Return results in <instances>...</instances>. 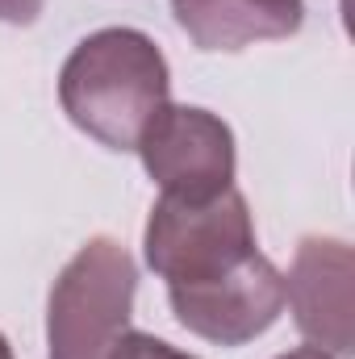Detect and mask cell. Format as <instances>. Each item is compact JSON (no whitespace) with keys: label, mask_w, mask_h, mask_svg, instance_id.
<instances>
[{"label":"cell","mask_w":355,"mask_h":359,"mask_svg":"<svg viewBox=\"0 0 355 359\" xmlns=\"http://www.w3.org/2000/svg\"><path fill=\"white\" fill-rule=\"evenodd\" d=\"M172 100V72L151 34L130 25L96 29L59 72V104L76 130L109 151H134L151 117Z\"/></svg>","instance_id":"obj_1"},{"label":"cell","mask_w":355,"mask_h":359,"mask_svg":"<svg viewBox=\"0 0 355 359\" xmlns=\"http://www.w3.org/2000/svg\"><path fill=\"white\" fill-rule=\"evenodd\" d=\"M138 268L117 238H88L46 301V347L51 359H105L130 330Z\"/></svg>","instance_id":"obj_2"},{"label":"cell","mask_w":355,"mask_h":359,"mask_svg":"<svg viewBox=\"0 0 355 359\" xmlns=\"http://www.w3.org/2000/svg\"><path fill=\"white\" fill-rule=\"evenodd\" d=\"M255 251V222L239 188H226L209 201L159 196L142 234L147 268L168 280V288L213 280Z\"/></svg>","instance_id":"obj_3"},{"label":"cell","mask_w":355,"mask_h":359,"mask_svg":"<svg viewBox=\"0 0 355 359\" xmlns=\"http://www.w3.org/2000/svg\"><path fill=\"white\" fill-rule=\"evenodd\" d=\"M138 159L147 176L163 188V196L209 201L234 188V134L230 126L196 104H163L138 138Z\"/></svg>","instance_id":"obj_4"},{"label":"cell","mask_w":355,"mask_h":359,"mask_svg":"<svg viewBox=\"0 0 355 359\" xmlns=\"http://www.w3.org/2000/svg\"><path fill=\"white\" fill-rule=\"evenodd\" d=\"M176 322L217 347H243L260 339L284 309V276L267 255H251L239 268L222 271L201 284H172L168 288Z\"/></svg>","instance_id":"obj_5"},{"label":"cell","mask_w":355,"mask_h":359,"mask_svg":"<svg viewBox=\"0 0 355 359\" xmlns=\"http://www.w3.org/2000/svg\"><path fill=\"white\" fill-rule=\"evenodd\" d=\"M351 280L355 255L343 238H301L293 268L284 276V301L293 305L297 330L309 347H322L330 359H351Z\"/></svg>","instance_id":"obj_6"},{"label":"cell","mask_w":355,"mask_h":359,"mask_svg":"<svg viewBox=\"0 0 355 359\" xmlns=\"http://www.w3.org/2000/svg\"><path fill=\"white\" fill-rule=\"evenodd\" d=\"M196 50H243L293 38L305 25V0H168Z\"/></svg>","instance_id":"obj_7"},{"label":"cell","mask_w":355,"mask_h":359,"mask_svg":"<svg viewBox=\"0 0 355 359\" xmlns=\"http://www.w3.org/2000/svg\"><path fill=\"white\" fill-rule=\"evenodd\" d=\"M105 359H196V355H184V351H176L172 343H163V339H155V334L126 330V334L109 347Z\"/></svg>","instance_id":"obj_8"},{"label":"cell","mask_w":355,"mask_h":359,"mask_svg":"<svg viewBox=\"0 0 355 359\" xmlns=\"http://www.w3.org/2000/svg\"><path fill=\"white\" fill-rule=\"evenodd\" d=\"M38 17H42V0H0L4 25H34Z\"/></svg>","instance_id":"obj_9"},{"label":"cell","mask_w":355,"mask_h":359,"mask_svg":"<svg viewBox=\"0 0 355 359\" xmlns=\"http://www.w3.org/2000/svg\"><path fill=\"white\" fill-rule=\"evenodd\" d=\"M276 359H330L322 347H297V351H288V355H276Z\"/></svg>","instance_id":"obj_10"},{"label":"cell","mask_w":355,"mask_h":359,"mask_svg":"<svg viewBox=\"0 0 355 359\" xmlns=\"http://www.w3.org/2000/svg\"><path fill=\"white\" fill-rule=\"evenodd\" d=\"M0 359H13V347H8V339L0 334Z\"/></svg>","instance_id":"obj_11"}]
</instances>
